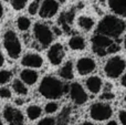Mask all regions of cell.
<instances>
[{
    "label": "cell",
    "instance_id": "cell-37",
    "mask_svg": "<svg viewBox=\"0 0 126 125\" xmlns=\"http://www.w3.org/2000/svg\"><path fill=\"white\" fill-rule=\"evenodd\" d=\"M107 125H117V123H116L115 121H111V122H109V123H107Z\"/></svg>",
    "mask_w": 126,
    "mask_h": 125
},
{
    "label": "cell",
    "instance_id": "cell-8",
    "mask_svg": "<svg viewBox=\"0 0 126 125\" xmlns=\"http://www.w3.org/2000/svg\"><path fill=\"white\" fill-rule=\"evenodd\" d=\"M3 117L6 122L9 124L13 125H21L24 122V117L20 111L16 110V109L11 108V106H6L3 110Z\"/></svg>",
    "mask_w": 126,
    "mask_h": 125
},
{
    "label": "cell",
    "instance_id": "cell-43",
    "mask_svg": "<svg viewBox=\"0 0 126 125\" xmlns=\"http://www.w3.org/2000/svg\"><path fill=\"white\" fill-rule=\"evenodd\" d=\"M100 1H104V0H100Z\"/></svg>",
    "mask_w": 126,
    "mask_h": 125
},
{
    "label": "cell",
    "instance_id": "cell-25",
    "mask_svg": "<svg viewBox=\"0 0 126 125\" xmlns=\"http://www.w3.org/2000/svg\"><path fill=\"white\" fill-rule=\"evenodd\" d=\"M11 72L7 70H2L0 71V84H4L11 79Z\"/></svg>",
    "mask_w": 126,
    "mask_h": 125
},
{
    "label": "cell",
    "instance_id": "cell-14",
    "mask_svg": "<svg viewBox=\"0 0 126 125\" xmlns=\"http://www.w3.org/2000/svg\"><path fill=\"white\" fill-rule=\"evenodd\" d=\"M109 4L116 15L126 17V0H109Z\"/></svg>",
    "mask_w": 126,
    "mask_h": 125
},
{
    "label": "cell",
    "instance_id": "cell-11",
    "mask_svg": "<svg viewBox=\"0 0 126 125\" xmlns=\"http://www.w3.org/2000/svg\"><path fill=\"white\" fill-rule=\"evenodd\" d=\"M49 61L53 64V65H59L62 62L63 58H64V49H63L62 44L55 43L50 48L48 52Z\"/></svg>",
    "mask_w": 126,
    "mask_h": 125
},
{
    "label": "cell",
    "instance_id": "cell-32",
    "mask_svg": "<svg viewBox=\"0 0 126 125\" xmlns=\"http://www.w3.org/2000/svg\"><path fill=\"white\" fill-rule=\"evenodd\" d=\"M120 120L122 124L126 125V111H121L120 112Z\"/></svg>",
    "mask_w": 126,
    "mask_h": 125
},
{
    "label": "cell",
    "instance_id": "cell-33",
    "mask_svg": "<svg viewBox=\"0 0 126 125\" xmlns=\"http://www.w3.org/2000/svg\"><path fill=\"white\" fill-rule=\"evenodd\" d=\"M121 83H122L123 86H125V88H126V75H124V77L122 78V80H121Z\"/></svg>",
    "mask_w": 126,
    "mask_h": 125
},
{
    "label": "cell",
    "instance_id": "cell-9",
    "mask_svg": "<svg viewBox=\"0 0 126 125\" xmlns=\"http://www.w3.org/2000/svg\"><path fill=\"white\" fill-rule=\"evenodd\" d=\"M70 95H71L72 101L78 105L84 104L87 101V95L83 88L79 83H73L70 86Z\"/></svg>",
    "mask_w": 126,
    "mask_h": 125
},
{
    "label": "cell",
    "instance_id": "cell-1",
    "mask_svg": "<svg viewBox=\"0 0 126 125\" xmlns=\"http://www.w3.org/2000/svg\"><path fill=\"white\" fill-rule=\"evenodd\" d=\"M126 28V24L123 20L114 17V16H106L97 27V32L105 34L111 38H118Z\"/></svg>",
    "mask_w": 126,
    "mask_h": 125
},
{
    "label": "cell",
    "instance_id": "cell-27",
    "mask_svg": "<svg viewBox=\"0 0 126 125\" xmlns=\"http://www.w3.org/2000/svg\"><path fill=\"white\" fill-rule=\"evenodd\" d=\"M58 108H59V106H58V104L55 103V102H50V103H48L46 105V112L47 113H54L55 111L58 110Z\"/></svg>",
    "mask_w": 126,
    "mask_h": 125
},
{
    "label": "cell",
    "instance_id": "cell-3",
    "mask_svg": "<svg viewBox=\"0 0 126 125\" xmlns=\"http://www.w3.org/2000/svg\"><path fill=\"white\" fill-rule=\"evenodd\" d=\"M3 44L8 54L12 59H17L21 52V44L13 31H7L3 37Z\"/></svg>",
    "mask_w": 126,
    "mask_h": 125
},
{
    "label": "cell",
    "instance_id": "cell-20",
    "mask_svg": "<svg viewBox=\"0 0 126 125\" xmlns=\"http://www.w3.org/2000/svg\"><path fill=\"white\" fill-rule=\"evenodd\" d=\"M72 20H73V12L70 11V12H64L60 18V23L61 26L64 28V30L69 31L70 30V24H71Z\"/></svg>",
    "mask_w": 126,
    "mask_h": 125
},
{
    "label": "cell",
    "instance_id": "cell-2",
    "mask_svg": "<svg viewBox=\"0 0 126 125\" xmlns=\"http://www.w3.org/2000/svg\"><path fill=\"white\" fill-rule=\"evenodd\" d=\"M39 91L44 97L54 100L61 97L63 93L67 91V88L63 85L60 80L53 77H46L40 84Z\"/></svg>",
    "mask_w": 126,
    "mask_h": 125
},
{
    "label": "cell",
    "instance_id": "cell-30",
    "mask_svg": "<svg viewBox=\"0 0 126 125\" xmlns=\"http://www.w3.org/2000/svg\"><path fill=\"white\" fill-rule=\"evenodd\" d=\"M54 123H55L54 119H52V117H46V119L41 120L39 122V125H53Z\"/></svg>",
    "mask_w": 126,
    "mask_h": 125
},
{
    "label": "cell",
    "instance_id": "cell-42",
    "mask_svg": "<svg viewBox=\"0 0 126 125\" xmlns=\"http://www.w3.org/2000/svg\"><path fill=\"white\" fill-rule=\"evenodd\" d=\"M61 1H62V2H63V1H65V0H61Z\"/></svg>",
    "mask_w": 126,
    "mask_h": 125
},
{
    "label": "cell",
    "instance_id": "cell-40",
    "mask_svg": "<svg viewBox=\"0 0 126 125\" xmlns=\"http://www.w3.org/2000/svg\"><path fill=\"white\" fill-rule=\"evenodd\" d=\"M35 1H38V2H39V1H41V0H35Z\"/></svg>",
    "mask_w": 126,
    "mask_h": 125
},
{
    "label": "cell",
    "instance_id": "cell-24",
    "mask_svg": "<svg viewBox=\"0 0 126 125\" xmlns=\"http://www.w3.org/2000/svg\"><path fill=\"white\" fill-rule=\"evenodd\" d=\"M17 23H18V28H19L20 30H21V31H26V30H28V29H29L31 22H30V20H29L27 17H20L19 19H18Z\"/></svg>",
    "mask_w": 126,
    "mask_h": 125
},
{
    "label": "cell",
    "instance_id": "cell-29",
    "mask_svg": "<svg viewBox=\"0 0 126 125\" xmlns=\"http://www.w3.org/2000/svg\"><path fill=\"white\" fill-rule=\"evenodd\" d=\"M10 96H11V92L8 88L0 89V97H2V99H9Z\"/></svg>",
    "mask_w": 126,
    "mask_h": 125
},
{
    "label": "cell",
    "instance_id": "cell-10",
    "mask_svg": "<svg viewBox=\"0 0 126 125\" xmlns=\"http://www.w3.org/2000/svg\"><path fill=\"white\" fill-rule=\"evenodd\" d=\"M59 10V3L55 0H43L40 8V17L41 18H52Z\"/></svg>",
    "mask_w": 126,
    "mask_h": 125
},
{
    "label": "cell",
    "instance_id": "cell-44",
    "mask_svg": "<svg viewBox=\"0 0 126 125\" xmlns=\"http://www.w3.org/2000/svg\"><path fill=\"white\" fill-rule=\"evenodd\" d=\"M4 1H8V0H4Z\"/></svg>",
    "mask_w": 126,
    "mask_h": 125
},
{
    "label": "cell",
    "instance_id": "cell-35",
    "mask_svg": "<svg viewBox=\"0 0 126 125\" xmlns=\"http://www.w3.org/2000/svg\"><path fill=\"white\" fill-rule=\"evenodd\" d=\"M2 15H3V8H2V6H1V3H0V19H1V17H2Z\"/></svg>",
    "mask_w": 126,
    "mask_h": 125
},
{
    "label": "cell",
    "instance_id": "cell-26",
    "mask_svg": "<svg viewBox=\"0 0 126 125\" xmlns=\"http://www.w3.org/2000/svg\"><path fill=\"white\" fill-rule=\"evenodd\" d=\"M27 1H28V0H11V3H12L13 9H16V10H21V9L24 8Z\"/></svg>",
    "mask_w": 126,
    "mask_h": 125
},
{
    "label": "cell",
    "instance_id": "cell-12",
    "mask_svg": "<svg viewBox=\"0 0 126 125\" xmlns=\"http://www.w3.org/2000/svg\"><path fill=\"white\" fill-rule=\"evenodd\" d=\"M96 68V63L93 59L91 58H82L78 61L76 63V69H78V72L82 75L89 74V73L93 72Z\"/></svg>",
    "mask_w": 126,
    "mask_h": 125
},
{
    "label": "cell",
    "instance_id": "cell-21",
    "mask_svg": "<svg viewBox=\"0 0 126 125\" xmlns=\"http://www.w3.org/2000/svg\"><path fill=\"white\" fill-rule=\"evenodd\" d=\"M41 108L38 105H31L27 110V115L30 120H37L41 115Z\"/></svg>",
    "mask_w": 126,
    "mask_h": 125
},
{
    "label": "cell",
    "instance_id": "cell-23",
    "mask_svg": "<svg viewBox=\"0 0 126 125\" xmlns=\"http://www.w3.org/2000/svg\"><path fill=\"white\" fill-rule=\"evenodd\" d=\"M70 114H71V109L70 108H65L62 110L61 114L59 115V124H66L70 120Z\"/></svg>",
    "mask_w": 126,
    "mask_h": 125
},
{
    "label": "cell",
    "instance_id": "cell-41",
    "mask_svg": "<svg viewBox=\"0 0 126 125\" xmlns=\"http://www.w3.org/2000/svg\"><path fill=\"white\" fill-rule=\"evenodd\" d=\"M0 125H1V120H0Z\"/></svg>",
    "mask_w": 126,
    "mask_h": 125
},
{
    "label": "cell",
    "instance_id": "cell-5",
    "mask_svg": "<svg viewBox=\"0 0 126 125\" xmlns=\"http://www.w3.org/2000/svg\"><path fill=\"white\" fill-rule=\"evenodd\" d=\"M93 43V51L100 57H104L107 54V48L114 43V41L111 39V37H107L102 33H97L92 38Z\"/></svg>",
    "mask_w": 126,
    "mask_h": 125
},
{
    "label": "cell",
    "instance_id": "cell-17",
    "mask_svg": "<svg viewBox=\"0 0 126 125\" xmlns=\"http://www.w3.org/2000/svg\"><path fill=\"white\" fill-rule=\"evenodd\" d=\"M69 46L72 50H83L85 48V40L80 35H74L70 39Z\"/></svg>",
    "mask_w": 126,
    "mask_h": 125
},
{
    "label": "cell",
    "instance_id": "cell-28",
    "mask_svg": "<svg viewBox=\"0 0 126 125\" xmlns=\"http://www.w3.org/2000/svg\"><path fill=\"white\" fill-rule=\"evenodd\" d=\"M38 9H39L38 1H33L32 3H30V6H29V13L32 15V16H34L35 13L38 12Z\"/></svg>",
    "mask_w": 126,
    "mask_h": 125
},
{
    "label": "cell",
    "instance_id": "cell-6",
    "mask_svg": "<svg viewBox=\"0 0 126 125\" xmlns=\"http://www.w3.org/2000/svg\"><path fill=\"white\" fill-rule=\"evenodd\" d=\"M113 114L112 108L105 103H95L90 109V115L95 121H105L109 120Z\"/></svg>",
    "mask_w": 126,
    "mask_h": 125
},
{
    "label": "cell",
    "instance_id": "cell-15",
    "mask_svg": "<svg viewBox=\"0 0 126 125\" xmlns=\"http://www.w3.org/2000/svg\"><path fill=\"white\" fill-rule=\"evenodd\" d=\"M86 86H87L90 92L96 94V93L100 92L101 88H102V80H101L98 77H91L87 79Z\"/></svg>",
    "mask_w": 126,
    "mask_h": 125
},
{
    "label": "cell",
    "instance_id": "cell-19",
    "mask_svg": "<svg viewBox=\"0 0 126 125\" xmlns=\"http://www.w3.org/2000/svg\"><path fill=\"white\" fill-rule=\"evenodd\" d=\"M60 75L63 79L66 80H71L73 78V65H72V62H66L64 65L62 66V69L60 70Z\"/></svg>",
    "mask_w": 126,
    "mask_h": 125
},
{
    "label": "cell",
    "instance_id": "cell-13",
    "mask_svg": "<svg viewBox=\"0 0 126 125\" xmlns=\"http://www.w3.org/2000/svg\"><path fill=\"white\" fill-rule=\"evenodd\" d=\"M22 65L29 66V68H40L43 64V60L39 54L35 53H29L26 54L21 60Z\"/></svg>",
    "mask_w": 126,
    "mask_h": 125
},
{
    "label": "cell",
    "instance_id": "cell-4",
    "mask_svg": "<svg viewBox=\"0 0 126 125\" xmlns=\"http://www.w3.org/2000/svg\"><path fill=\"white\" fill-rule=\"evenodd\" d=\"M126 63L125 61L120 57H114L112 59H110L105 64V74L111 79H116L118 78L125 70Z\"/></svg>",
    "mask_w": 126,
    "mask_h": 125
},
{
    "label": "cell",
    "instance_id": "cell-34",
    "mask_svg": "<svg viewBox=\"0 0 126 125\" xmlns=\"http://www.w3.org/2000/svg\"><path fill=\"white\" fill-rule=\"evenodd\" d=\"M54 32L57 33L58 35H60V34H61V30H60L59 28H57V27H55V28H54Z\"/></svg>",
    "mask_w": 126,
    "mask_h": 125
},
{
    "label": "cell",
    "instance_id": "cell-7",
    "mask_svg": "<svg viewBox=\"0 0 126 125\" xmlns=\"http://www.w3.org/2000/svg\"><path fill=\"white\" fill-rule=\"evenodd\" d=\"M33 32H34V35H35V38H37V40L39 41V43L41 44L42 47H48L49 44L52 42V40H53L52 31L50 30V28H49L47 24L37 23L34 26Z\"/></svg>",
    "mask_w": 126,
    "mask_h": 125
},
{
    "label": "cell",
    "instance_id": "cell-38",
    "mask_svg": "<svg viewBox=\"0 0 126 125\" xmlns=\"http://www.w3.org/2000/svg\"><path fill=\"white\" fill-rule=\"evenodd\" d=\"M83 125H93L92 123H89V122H85V123H83Z\"/></svg>",
    "mask_w": 126,
    "mask_h": 125
},
{
    "label": "cell",
    "instance_id": "cell-22",
    "mask_svg": "<svg viewBox=\"0 0 126 125\" xmlns=\"http://www.w3.org/2000/svg\"><path fill=\"white\" fill-rule=\"evenodd\" d=\"M12 88L15 90V92H17L20 95H26L28 93V89L23 84V82H21L20 80H15L12 83Z\"/></svg>",
    "mask_w": 126,
    "mask_h": 125
},
{
    "label": "cell",
    "instance_id": "cell-36",
    "mask_svg": "<svg viewBox=\"0 0 126 125\" xmlns=\"http://www.w3.org/2000/svg\"><path fill=\"white\" fill-rule=\"evenodd\" d=\"M3 64V57H2V54H1V52H0V66Z\"/></svg>",
    "mask_w": 126,
    "mask_h": 125
},
{
    "label": "cell",
    "instance_id": "cell-16",
    "mask_svg": "<svg viewBox=\"0 0 126 125\" xmlns=\"http://www.w3.org/2000/svg\"><path fill=\"white\" fill-rule=\"evenodd\" d=\"M20 78H21V80L24 83L32 85L38 80V73L33 70H23L21 72V74H20Z\"/></svg>",
    "mask_w": 126,
    "mask_h": 125
},
{
    "label": "cell",
    "instance_id": "cell-18",
    "mask_svg": "<svg viewBox=\"0 0 126 125\" xmlns=\"http://www.w3.org/2000/svg\"><path fill=\"white\" fill-rule=\"evenodd\" d=\"M78 24L80 28H82L83 30H91L94 26V19H92L91 17H87V16H81L78 20Z\"/></svg>",
    "mask_w": 126,
    "mask_h": 125
},
{
    "label": "cell",
    "instance_id": "cell-31",
    "mask_svg": "<svg viewBox=\"0 0 126 125\" xmlns=\"http://www.w3.org/2000/svg\"><path fill=\"white\" fill-rule=\"evenodd\" d=\"M114 97H115V95L112 92H109V91L104 92V94L102 95V99H104V100H113Z\"/></svg>",
    "mask_w": 126,
    "mask_h": 125
},
{
    "label": "cell",
    "instance_id": "cell-39",
    "mask_svg": "<svg viewBox=\"0 0 126 125\" xmlns=\"http://www.w3.org/2000/svg\"><path fill=\"white\" fill-rule=\"evenodd\" d=\"M125 49H126V37H125Z\"/></svg>",
    "mask_w": 126,
    "mask_h": 125
}]
</instances>
